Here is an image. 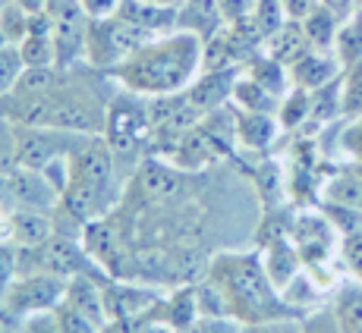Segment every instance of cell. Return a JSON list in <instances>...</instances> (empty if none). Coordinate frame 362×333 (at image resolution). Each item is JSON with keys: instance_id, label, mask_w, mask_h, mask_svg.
Wrapping results in <instances>:
<instances>
[{"instance_id": "f6af8a7d", "label": "cell", "mask_w": 362, "mask_h": 333, "mask_svg": "<svg viewBox=\"0 0 362 333\" xmlns=\"http://www.w3.org/2000/svg\"><path fill=\"white\" fill-rule=\"evenodd\" d=\"M0 4H4V0H0Z\"/></svg>"}, {"instance_id": "ee69618b", "label": "cell", "mask_w": 362, "mask_h": 333, "mask_svg": "<svg viewBox=\"0 0 362 333\" xmlns=\"http://www.w3.org/2000/svg\"><path fill=\"white\" fill-rule=\"evenodd\" d=\"M4 47H13V44H10V41H6V35L0 32V51H4Z\"/></svg>"}, {"instance_id": "44dd1931", "label": "cell", "mask_w": 362, "mask_h": 333, "mask_svg": "<svg viewBox=\"0 0 362 333\" xmlns=\"http://www.w3.org/2000/svg\"><path fill=\"white\" fill-rule=\"evenodd\" d=\"M322 201L362 211V176L359 173H353L350 166H344L340 173H334L331 179H325L322 183Z\"/></svg>"}, {"instance_id": "6da1fadb", "label": "cell", "mask_w": 362, "mask_h": 333, "mask_svg": "<svg viewBox=\"0 0 362 333\" xmlns=\"http://www.w3.org/2000/svg\"><path fill=\"white\" fill-rule=\"evenodd\" d=\"M110 73L88 66H35L25 69L19 85L0 98V116L16 126H54L69 133L101 135L110 98L117 95Z\"/></svg>"}, {"instance_id": "f1b7e54d", "label": "cell", "mask_w": 362, "mask_h": 333, "mask_svg": "<svg viewBox=\"0 0 362 333\" xmlns=\"http://www.w3.org/2000/svg\"><path fill=\"white\" fill-rule=\"evenodd\" d=\"M19 166V148H16V123L0 116V176L13 173Z\"/></svg>"}, {"instance_id": "d6a6232c", "label": "cell", "mask_w": 362, "mask_h": 333, "mask_svg": "<svg viewBox=\"0 0 362 333\" xmlns=\"http://www.w3.org/2000/svg\"><path fill=\"white\" fill-rule=\"evenodd\" d=\"M299 333H340V324H337V317H334L331 305L305 311L303 321H299Z\"/></svg>"}, {"instance_id": "83f0119b", "label": "cell", "mask_w": 362, "mask_h": 333, "mask_svg": "<svg viewBox=\"0 0 362 333\" xmlns=\"http://www.w3.org/2000/svg\"><path fill=\"white\" fill-rule=\"evenodd\" d=\"M25 69L29 66H25L19 47H4V51H0V98H6V95L19 85Z\"/></svg>"}, {"instance_id": "7bdbcfd3", "label": "cell", "mask_w": 362, "mask_h": 333, "mask_svg": "<svg viewBox=\"0 0 362 333\" xmlns=\"http://www.w3.org/2000/svg\"><path fill=\"white\" fill-rule=\"evenodd\" d=\"M6 214H10V211H6V207H4V201H0V236H4V224H6Z\"/></svg>"}, {"instance_id": "60d3db41", "label": "cell", "mask_w": 362, "mask_h": 333, "mask_svg": "<svg viewBox=\"0 0 362 333\" xmlns=\"http://www.w3.org/2000/svg\"><path fill=\"white\" fill-rule=\"evenodd\" d=\"M322 4L328 6V10H334V13H337L340 19H346V16H350V13H353V10H356V6H359V0H322Z\"/></svg>"}, {"instance_id": "3957f363", "label": "cell", "mask_w": 362, "mask_h": 333, "mask_svg": "<svg viewBox=\"0 0 362 333\" xmlns=\"http://www.w3.org/2000/svg\"><path fill=\"white\" fill-rule=\"evenodd\" d=\"M205 277L221 289L230 317L240 324L268 321V317H303L268 277L259 248H227L205 267Z\"/></svg>"}, {"instance_id": "8992f818", "label": "cell", "mask_w": 362, "mask_h": 333, "mask_svg": "<svg viewBox=\"0 0 362 333\" xmlns=\"http://www.w3.org/2000/svg\"><path fill=\"white\" fill-rule=\"evenodd\" d=\"M88 133H69V129L54 126H16V148H19V166H32V170L45 173L47 166L69 161L82 138Z\"/></svg>"}, {"instance_id": "e575fe53", "label": "cell", "mask_w": 362, "mask_h": 333, "mask_svg": "<svg viewBox=\"0 0 362 333\" xmlns=\"http://www.w3.org/2000/svg\"><path fill=\"white\" fill-rule=\"evenodd\" d=\"M303 317H268V321L240 324V333H299Z\"/></svg>"}, {"instance_id": "b9f144b4", "label": "cell", "mask_w": 362, "mask_h": 333, "mask_svg": "<svg viewBox=\"0 0 362 333\" xmlns=\"http://www.w3.org/2000/svg\"><path fill=\"white\" fill-rule=\"evenodd\" d=\"M145 4H158V6H180L183 0H145Z\"/></svg>"}, {"instance_id": "ab89813d", "label": "cell", "mask_w": 362, "mask_h": 333, "mask_svg": "<svg viewBox=\"0 0 362 333\" xmlns=\"http://www.w3.org/2000/svg\"><path fill=\"white\" fill-rule=\"evenodd\" d=\"M132 333H180L177 327H170L167 321H161V317H145L142 324H139Z\"/></svg>"}, {"instance_id": "ffe728a7", "label": "cell", "mask_w": 362, "mask_h": 333, "mask_svg": "<svg viewBox=\"0 0 362 333\" xmlns=\"http://www.w3.org/2000/svg\"><path fill=\"white\" fill-rule=\"evenodd\" d=\"M243 73H246L249 79H255L259 85H264L271 95H277V98H284V95L293 88L287 63H281V60L271 57V54H264V57H252V63L243 66Z\"/></svg>"}, {"instance_id": "52a82bcc", "label": "cell", "mask_w": 362, "mask_h": 333, "mask_svg": "<svg viewBox=\"0 0 362 333\" xmlns=\"http://www.w3.org/2000/svg\"><path fill=\"white\" fill-rule=\"evenodd\" d=\"M66 293V280L54 274H19L13 280V286L6 289V296L0 299V308L6 315H13L16 321L32 315H45V311H54L60 302H64Z\"/></svg>"}, {"instance_id": "1f68e13d", "label": "cell", "mask_w": 362, "mask_h": 333, "mask_svg": "<svg viewBox=\"0 0 362 333\" xmlns=\"http://www.w3.org/2000/svg\"><path fill=\"white\" fill-rule=\"evenodd\" d=\"M16 277H19V246H13L10 239L0 236V299L6 296V289L13 286Z\"/></svg>"}, {"instance_id": "d590c367", "label": "cell", "mask_w": 362, "mask_h": 333, "mask_svg": "<svg viewBox=\"0 0 362 333\" xmlns=\"http://www.w3.org/2000/svg\"><path fill=\"white\" fill-rule=\"evenodd\" d=\"M340 252H344V261H346V267L353 270V277L362 280V233L344 236V246H340Z\"/></svg>"}, {"instance_id": "d4e9b609", "label": "cell", "mask_w": 362, "mask_h": 333, "mask_svg": "<svg viewBox=\"0 0 362 333\" xmlns=\"http://www.w3.org/2000/svg\"><path fill=\"white\" fill-rule=\"evenodd\" d=\"M340 75L334 82H328V85L312 92V120L309 123H315V126H331L334 120H344V114H340Z\"/></svg>"}, {"instance_id": "5b68a950", "label": "cell", "mask_w": 362, "mask_h": 333, "mask_svg": "<svg viewBox=\"0 0 362 333\" xmlns=\"http://www.w3.org/2000/svg\"><path fill=\"white\" fill-rule=\"evenodd\" d=\"M155 35L139 29V25L127 23L120 16H107V19H88V35H86V63L110 73L114 66H120L127 57L139 51L145 41H151Z\"/></svg>"}, {"instance_id": "8fae6325", "label": "cell", "mask_w": 362, "mask_h": 333, "mask_svg": "<svg viewBox=\"0 0 362 333\" xmlns=\"http://www.w3.org/2000/svg\"><path fill=\"white\" fill-rule=\"evenodd\" d=\"M259 252H262L264 270H268V277L274 280V286L281 289V293H284V286H290V283L305 270L303 252H299V246L293 242L290 233H274L268 246L259 248Z\"/></svg>"}, {"instance_id": "8d00e7d4", "label": "cell", "mask_w": 362, "mask_h": 333, "mask_svg": "<svg viewBox=\"0 0 362 333\" xmlns=\"http://www.w3.org/2000/svg\"><path fill=\"white\" fill-rule=\"evenodd\" d=\"M16 333H60V330H57V317H54V311H45V315L23 317V321L16 324Z\"/></svg>"}, {"instance_id": "836d02e7", "label": "cell", "mask_w": 362, "mask_h": 333, "mask_svg": "<svg viewBox=\"0 0 362 333\" xmlns=\"http://www.w3.org/2000/svg\"><path fill=\"white\" fill-rule=\"evenodd\" d=\"M180 333H240L236 317H214V315H199L192 324H186Z\"/></svg>"}, {"instance_id": "d6986e66", "label": "cell", "mask_w": 362, "mask_h": 333, "mask_svg": "<svg viewBox=\"0 0 362 333\" xmlns=\"http://www.w3.org/2000/svg\"><path fill=\"white\" fill-rule=\"evenodd\" d=\"M303 23V32H305V41H309V47H315V51H334V44H337V32H340V23L344 19L337 16L334 10L318 0V6L309 13L305 19H299Z\"/></svg>"}, {"instance_id": "7c38bea8", "label": "cell", "mask_w": 362, "mask_h": 333, "mask_svg": "<svg viewBox=\"0 0 362 333\" xmlns=\"http://www.w3.org/2000/svg\"><path fill=\"white\" fill-rule=\"evenodd\" d=\"M287 69H290V82H293V85L315 92V88H322V85H328V82L337 79V75L344 73V63L337 60V54L334 51H315V47H305V51L299 54Z\"/></svg>"}, {"instance_id": "f546056e", "label": "cell", "mask_w": 362, "mask_h": 333, "mask_svg": "<svg viewBox=\"0 0 362 333\" xmlns=\"http://www.w3.org/2000/svg\"><path fill=\"white\" fill-rule=\"evenodd\" d=\"M337 148L350 164H362V116L359 120H344L337 133Z\"/></svg>"}, {"instance_id": "603a6c76", "label": "cell", "mask_w": 362, "mask_h": 333, "mask_svg": "<svg viewBox=\"0 0 362 333\" xmlns=\"http://www.w3.org/2000/svg\"><path fill=\"white\" fill-rule=\"evenodd\" d=\"M309 120H312V92H309V88L293 85L281 98V107H277V123H281L284 133H296V129H303Z\"/></svg>"}, {"instance_id": "4316f807", "label": "cell", "mask_w": 362, "mask_h": 333, "mask_svg": "<svg viewBox=\"0 0 362 333\" xmlns=\"http://www.w3.org/2000/svg\"><path fill=\"white\" fill-rule=\"evenodd\" d=\"M32 10H25L19 0H4L0 4V32L6 35V41H10L13 47L23 44V38L29 35L32 29Z\"/></svg>"}, {"instance_id": "cb8c5ba5", "label": "cell", "mask_w": 362, "mask_h": 333, "mask_svg": "<svg viewBox=\"0 0 362 333\" xmlns=\"http://www.w3.org/2000/svg\"><path fill=\"white\" fill-rule=\"evenodd\" d=\"M334 54H337V60L344 66H353L356 60H362V4L340 23Z\"/></svg>"}, {"instance_id": "2e32d148", "label": "cell", "mask_w": 362, "mask_h": 333, "mask_svg": "<svg viewBox=\"0 0 362 333\" xmlns=\"http://www.w3.org/2000/svg\"><path fill=\"white\" fill-rule=\"evenodd\" d=\"M224 25V10L221 0H183L177 13V29L192 32L199 38L211 41Z\"/></svg>"}, {"instance_id": "277c9868", "label": "cell", "mask_w": 362, "mask_h": 333, "mask_svg": "<svg viewBox=\"0 0 362 333\" xmlns=\"http://www.w3.org/2000/svg\"><path fill=\"white\" fill-rule=\"evenodd\" d=\"M104 142L110 145L120 170L129 173L139 166L142 157H148V142H151V110L148 98L127 88H117V95L110 98L107 120L101 129Z\"/></svg>"}, {"instance_id": "9a60e30c", "label": "cell", "mask_w": 362, "mask_h": 333, "mask_svg": "<svg viewBox=\"0 0 362 333\" xmlns=\"http://www.w3.org/2000/svg\"><path fill=\"white\" fill-rule=\"evenodd\" d=\"M281 123L277 114H255V110H236V142L246 151H268L281 135Z\"/></svg>"}, {"instance_id": "ac0fdd59", "label": "cell", "mask_w": 362, "mask_h": 333, "mask_svg": "<svg viewBox=\"0 0 362 333\" xmlns=\"http://www.w3.org/2000/svg\"><path fill=\"white\" fill-rule=\"evenodd\" d=\"M331 311L340 324V333H362V280H346L334 289Z\"/></svg>"}, {"instance_id": "5bb4252c", "label": "cell", "mask_w": 362, "mask_h": 333, "mask_svg": "<svg viewBox=\"0 0 362 333\" xmlns=\"http://www.w3.org/2000/svg\"><path fill=\"white\" fill-rule=\"evenodd\" d=\"M25 66H57V35H54V23L47 16V10L35 13L32 16V29L19 44Z\"/></svg>"}, {"instance_id": "74e56055", "label": "cell", "mask_w": 362, "mask_h": 333, "mask_svg": "<svg viewBox=\"0 0 362 333\" xmlns=\"http://www.w3.org/2000/svg\"><path fill=\"white\" fill-rule=\"evenodd\" d=\"M79 4L88 19H107V16H117L123 0H79Z\"/></svg>"}, {"instance_id": "4fadbf2b", "label": "cell", "mask_w": 362, "mask_h": 333, "mask_svg": "<svg viewBox=\"0 0 362 333\" xmlns=\"http://www.w3.org/2000/svg\"><path fill=\"white\" fill-rule=\"evenodd\" d=\"M54 211H57V207H54ZM54 211H32V207L10 211L6 214V224H4V239H10L13 246H19V248L47 242L54 233H57Z\"/></svg>"}, {"instance_id": "484cf974", "label": "cell", "mask_w": 362, "mask_h": 333, "mask_svg": "<svg viewBox=\"0 0 362 333\" xmlns=\"http://www.w3.org/2000/svg\"><path fill=\"white\" fill-rule=\"evenodd\" d=\"M340 114L344 120H359L362 116V60L353 66H344L340 75Z\"/></svg>"}, {"instance_id": "ba28073f", "label": "cell", "mask_w": 362, "mask_h": 333, "mask_svg": "<svg viewBox=\"0 0 362 333\" xmlns=\"http://www.w3.org/2000/svg\"><path fill=\"white\" fill-rule=\"evenodd\" d=\"M161 289L142 280H123V277H107L104 280V308H107V321L120 324L129 333L155 311Z\"/></svg>"}, {"instance_id": "7402d4cb", "label": "cell", "mask_w": 362, "mask_h": 333, "mask_svg": "<svg viewBox=\"0 0 362 333\" xmlns=\"http://www.w3.org/2000/svg\"><path fill=\"white\" fill-rule=\"evenodd\" d=\"M230 104H233L236 110H255V114H277V107H281V98H277V95H271L268 88L259 85L255 79H249L246 73H240Z\"/></svg>"}, {"instance_id": "f35d334b", "label": "cell", "mask_w": 362, "mask_h": 333, "mask_svg": "<svg viewBox=\"0 0 362 333\" xmlns=\"http://www.w3.org/2000/svg\"><path fill=\"white\" fill-rule=\"evenodd\" d=\"M281 6L287 10L290 19H296V23H299V19H305L312 10H315L318 0H281Z\"/></svg>"}, {"instance_id": "4dcf8cb0", "label": "cell", "mask_w": 362, "mask_h": 333, "mask_svg": "<svg viewBox=\"0 0 362 333\" xmlns=\"http://www.w3.org/2000/svg\"><path fill=\"white\" fill-rule=\"evenodd\" d=\"M54 317H57L60 333H98L101 330L92 317H86L82 311H76L73 305H66V302H60L57 308H54Z\"/></svg>"}, {"instance_id": "e0dca14e", "label": "cell", "mask_w": 362, "mask_h": 333, "mask_svg": "<svg viewBox=\"0 0 362 333\" xmlns=\"http://www.w3.org/2000/svg\"><path fill=\"white\" fill-rule=\"evenodd\" d=\"M177 13L180 6H158V4H145V0H123L117 16L127 23L139 25V29L151 32V35H164L177 29Z\"/></svg>"}, {"instance_id": "30bf717a", "label": "cell", "mask_w": 362, "mask_h": 333, "mask_svg": "<svg viewBox=\"0 0 362 333\" xmlns=\"http://www.w3.org/2000/svg\"><path fill=\"white\" fill-rule=\"evenodd\" d=\"M243 69L240 66H224V69H202V75L186 88V95L192 98V104L199 107V114H211V110L224 107L233 98L236 79H240Z\"/></svg>"}, {"instance_id": "7a4b0ae2", "label": "cell", "mask_w": 362, "mask_h": 333, "mask_svg": "<svg viewBox=\"0 0 362 333\" xmlns=\"http://www.w3.org/2000/svg\"><path fill=\"white\" fill-rule=\"evenodd\" d=\"M202 69H205V38L173 29L145 41L132 57L110 69V79L142 98H164L186 92L202 75Z\"/></svg>"}, {"instance_id": "9c48e42d", "label": "cell", "mask_w": 362, "mask_h": 333, "mask_svg": "<svg viewBox=\"0 0 362 333\" xmlns=\"http://www.w3.org/2000/svg\"><path fill=\"white\" fill-rule=\"evenodd\" d=\"M0 201L6 211H54L60 205V189L51 183V176L32 166H16L13 173L0 176Z\"/></svg>"}]
</instances>
